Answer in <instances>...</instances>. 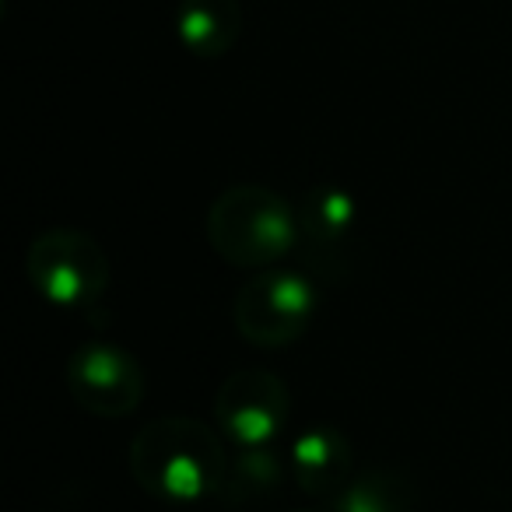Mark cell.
Returning <instances> with one entry per match:
<instances>
[{"label": "cell", "mask_w": 512, "mask_h": 512, "mask_svg": "<svg viewBox=\"0 0 512 512\" xmlns=\"http://www.w3.org/2000/svg\"><path fill=\"white\" fill-rule=\"evenodd\" d=\"M176 36L193 57H225L242 36V4L239 0H179Z\"/></svg>", "instance_id": "cell-7"}, {"label": "cell", "mask_w": 512, "mask_h": 512, "mask_svg": "<svg viewBox=\"0 0 512 512\" xmlns=\"http://www.w3.org/2000/svg\"><path fill=\"white\" fill-rule=\"evenodd\" d=\"M292 477L309 495H337L351 477V446L334 428H313L302 439H295L292 453Z\"/></svg>", "instance_id": "cell-8"}, {"label": "cell", "mask_w": 512, "mask_h": 512, "mask_svg": "<svg viewBox=\"0 0 512 512\" xmlns=\"http://www.w3.org/2000/svg\"><path fill=\"white\" fill-rule=\"evenodd\" d=\"M25 274L46 302L60 309H88L109 288V260L88 232L50 228L25 253Z\"/></svg>", "instance_id": "cell-3"}, {"label": "cell", "mask_w": 512, "mask_h": 512, "mask_svg": "<svg viewBox=\"0 0 512 512\" xmlns=\"http://www.w3.org/2000/svg\"><path fill=\"white\" fill-rule=\"evenodd\" d=\"M207 242L232 267H271L299 242V214L267 186H228L207 211Z\"/></svg>", "instance_id": "cell-2"}, {"label": "cell", "mask_w": 512, "mask_h": 512, "mask_svg": "<svg viewBox=\"0 0 512 512\" xmlns=\"http://www.w3.org/2000/svg\"><path fill=\"white\" fill-rule=\"evenodd\" d=\"M411 491L393 470H369L334 495L337 512H407Z\"/></svg>", "instance_id": "cell-10"}, {"label": "cell", "mask_w": 512, "mask_h": 512, "mask_svg": "<svg viewBox=\"0 0 512 512\" xmlns=\"http://www.w3.org/2000/svg\"><path fill=\"white\" fill-rule=\"evenodd\" d=\"M281 484V463L274 453H267L264 446H249L246 453L232 456L228 463V481L221 498H228L232 505H249L267 498Z\"/></svg>", "instance_id": "cell-11"}, {"label": "cell", "mask_w": 512, "mask_h": 512, "mask_svg": "<svg viewBox=\"0 0 512 512\" xmlns=\"http://www.w3.org/2000/svg\"><path fill=\"white\" fill-rule=\"evenodd\" d=\"M313 313V281L299 271H274V267H264L253 281H246L232 302L235 330L264 351L299 341L313 323Z\"/></svg>", "instance_id": "cell-4"}, {"label": "cell", "mask_w": 512, "mask_h": 512, "mask_svg": "<svg viewBox=\"0 0 512 512\" xmlns=\"http://www.w3.org/2000/svg\"><path fill=\"white\" fill-rule=\"evenodd\" d=\"M221 439L193 418H155L130 442V474L148 495L165 502H197L221 495L228 481Z\"/></svg>", "instance_id": "cell-1"}, {"label": "cell", "mask_w": 512, "mask_h": 512, "mask_svg": "<svg viewBox=\"0 0 512 512\" xmlns=\"http://www.w3.org/2000/svg\"><path fill=\"white\" fill-rule=\"evenodd\" d=\"M358 228V204L341 186H316L299 207V235L313 246H341Z\"/></svg>", "instance_id": "cell-9"}, {"label": "cell", "mask_w": 512, "mask_h": 512, "mask_svg": "<svg viewBox=\"0 0 512 512\" xmlns=\"http://www.w3.org/2000/svg\"><path fill=\"white\" fill-rule=\"evenodd\" d=\"M288 386L267 369H242L214 397L218 428L239 446H267L288 421Z\"/></svg>", "instance_id": "cell-6"}, {"label": "cell", "mask_w": 512, "mask_h": 512, "mask_svg": "<svg viewBox=\"0 0 512 512\" xmlns=\"http://www.w3.org/2000/svg\"><path fill=\"white\" fill-rule=\"evenodd\" d=\"M295 512H309V509H295Z\"/></svg>", "instance_id": "cell-12"}, {"label": "cell", "mask_w": 512, "mask_h": 512, "mask_svg": "<svg viewBox=\"0 0 512 512\" xmlns=\"http://www.w3.org/2000/svg\"><path fill=\"white\" fill-rule=\"evenodd\" d=\"M67 390L95 418H127L144 397V372L120 344H81L67 362Z\"/></svg>", "instance_id": "cell-5"}]
</instances>
